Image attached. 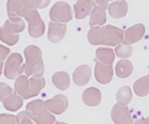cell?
I'll return each instance as SVG.
<instances>
[{
  "mask_svg": "<svg viewBox=\"0 0 149 124\" xmlns=\"http://www.w3.org/2000/svg\"><path fill=\"white\" fill-rule=\"evenodd\" d=\"M87 39L89 43L94 46L105 45V46H117L124 40V32L120 28L113 25L106 26H93L90 28Z\"/></svg>",
  "mask_w": 149,
  "mask_h": 124,
  "instance_id": "6da1fadb",
  "label": "cell"
},
{
  "mask_svg": "<svg viewBox=\"0 0 149 124\" xmlns=\"http://www.w3.org/2000/svg\"><path fill=\"white\" fill-rule=\"evenodd\" d=\"M24 54L25 57V76L41 77L45 71L41 49L35 45H29L24 49Z\"/></svg>",
  "mask_w": 149,
  "mask_h": 124,
  "instance_id": "7a4b0ae2",
  "label": "cell"
},
{
  "mask_svg": "<svg viewBox=\"0 0 149 124\" xmlns=\"http://www.w3.org/2000/svg\"><path fill=\"white\" fill-rule=\"evenodd\" d=\"M46 81L43 77H28L27 76L21 75L15 83V91L24 99H29L37 96L40 90L45 86Z\"/></svg>",
  "mask_w": 149,
  "mask_h": 124,
  "instance_id": "3957f363",
  "label": "cell"
},
{
  "mask_svg": "<svg viewBox=\"0 0 149 124\" xmlns=\"http://www.w3.org/2000/svg\"><path fill=\"white\" fill-rule=\"evenodd\" d=\"M26 111L37 124H54L56 122L54 114L46 108L45 102L40 99L30 102L26 105Z\"/></svg>",
  "mask_w": 149,
  "mask_h": 124,
  "instance_id": "277c9868",
  "label": "cell"
},
{
  "mask_svg": "<svg viewBox=\"0 0 149 124\" xmlns=\"http://www.w3.org/2000/svg\"><path fill=\"white\" fill-rule=\"evenodd\" d=\"M24 72V63L23 57L19 53H12L6 59L4 74L7 79H15Z\"/></svg>",
  "mask_w": 149,
  "mask_h": 124,
  "instance_id": "5b68a950",
  "label": "cell"
},
{
  "mask_svg": "<svg viewBox=\"0 0 149 124\" xmlns=\"http://www.w3.org/2000/svg\"><path fill=\"white\" fill-rule=\"evenodd\" d=\"M49 18L52 22L66 24L73 18L70 6L63 1L57 2L49 11Z\"/></svg>",
  "mask_w": 149,
  "mask_h": 124,
  "instance_id": "8992f818",
  "label": "cell"
},
{
  "mask_svg": "<svg viewBox=\"0 0 149 124\" xmlns=\"http://www.w3.org/2000/svg\"><path fill=\"white\" fill-rule=\"evenodd\" d=\"M111 117L115 124H134L127 105H122L118 102L112 107Z\"/></svg>",
  "mask_w": 149,
  "mask_h": 124,
  "instance_id": "52a82bcc",
  "label": "cell"
},
{
  "mask_svg": "<svg viewBox=\"0 0 149 124\" xmlns=\"http://www.w3.org/2000/svg\"><path fill=\"white\" fill-rule=\"evenodd\" d=\"M68 99L64 95H57L51 99L45 101L46 108L52 113V114L58 115L65 112L68 107Z\"/></svg>",
  "mask_w": 149,
  "mask_h": 124,
  "instance_id": "ba28073f",
  "label": "cell"
},
{
  "mask_svg": "<svg viewBox=\"0 0 149 124\" xmlns=\"http://www.w3.org/2000/svg\"><path fill=\"white\" fill-rule=\"evenodd\" d=\"M146 33V28L142 24H136L127 28L124 32V40L122 43L125 45H131L139 41Z\"/></svg>",
  "mask_w": 149,
  "mask_h": 124,
  "instance_id": "9c48e42d",
  "label": "cell"
},
{
  "mask_svg": "<svg viewBox=\"0 0 149 124\" xmlns=\"http://www.w3.org/2000/svg\"><path fill=\"white\" fill-rule=\"evenodd\" d=\"M94 77L96 81L100 84H109L113 77L112 65H105L100 61L96 62L94 68Z\"/></svg>",
  "mask_w": 149,
  "mask_h": 124,
  "instance_id": "30bf717a",
  "label": "cell"
},
{
  "mask_svg": "<svg viewBox=\"0 0 149 124\" xmlns=\"http://www.w3.org/2000/svg\"><path fill=\"white\" fill-rule=\"evenodd\" d=\"M67 31V25L61 23L49 22L48 39L52 43H58L63 40Z\"/></svg>",
  "mask_w": 149,
  "mask_h": 124,
  "instance_id": "8fae6325",
  "label": "cell"
},
{
  "mask_svg": "<svg viewBox=\"0 0 149 124\" xmlns=\"http://www.w3.org/2000/svg\"><path fill=\"white\" fill-rule=\"evenodd\" d=\"M92 76V70L88 65H81L73 73V81L76 86H83L89 82Z\"/></svg>",
  "mask_w": 149,
  "mask_h": 124,
  "instance_id": "7c38bea8",
  "label": "cell"
},
{
  "mask_svg": "<svg viewBox=\"0 0 149 124\" xmlns=\"http://www.w3.org/2000/svg\"><path fill=\"white\" fill-rule=\"evenodd\" d=\"M82 100L84 104L89 107L98 106L102 101L101 91L96 87H89L84 91Z\"/></svg>",
  "mask_w": 149,
  "mask_h": 124,
  "instance_id": "4fadbf2b",
  "label": "cell"
},
{
  "mask_svg": "<svg viewBox=\"0 0 149 124\" xmlns=\"http://www.w3.org/2000/svg\"><path fill=\"white\" fill-rule=\"evenodd\" d=\"M109 14L114 19H120L124 17L129 10V5L125 0H116L109 5Z\"/></svg>",
  "mask_w": 149,
  "mask_h": 124,
  "instance_id": "5bb4252c",
  "label": "cell"
},
{
  "mask_svg": "<svg viewBox=\"0 0 149 124\" xmlns=\"http://www.w3.org/2000/svg\"><path fill=\"white\" fill-rule=\"evenodd\" d=\"M93 8V0H77L76 5L74 6V15L78 20L86 17Z\"/></svg>",
  "mask_w": 149,
  "mask_h": 124,
  "instance_id": "9a60e30c",
  "label": "cell"
},
{
  "mask_svg": "<svg viewBox=\"0 0 149 124\" xmlns=\"http://www.w3.org/2000/svg\"><path fill=\"white\" fill-rule=\"evenodd\" d=\"M106 23V9L94 6L93 10L91 11L90 15V20H89V25L90 26H102Z\"/></svg>",
  "mask_w": 149,
  "mask_h": 124,
  "instance_id": "2e32d148",
  "label": "cell"
},
{
  "mask_svg": "<svg viewBox=\"0 0 149 124\" xmlns=\"http://www.w3.org/2000/svg\"><path fill=\"white\" fill-rule=\"evenodd\" d=\"M23 99L15 91L3 101V106L9 111H16L23 106Z\"/></svg>",
  "mask_w": 149,
  "mask_h": 124,
  "instance_id": "e0dca14e",
  "label": "cell"
},
{
  "mask_svg": "<svg viewBox=\"0 0 149 124\" xmlns=\"http://www.w3.org/2000/svg\"><path fill=\"white\" fill-rule=\"evenodd\" d=\"M52 83L58 90L65 91L70 86L69 75L65 71L56 72L52 76Z\"/></svg>",
  "mask_w": 149,
  "mask_h": 124,
  "instance_id": "ac0fdd59",
  "label": "cell"
},
{
  "mask_svg": "<svg viewBox=\"0 0 149 124\" xmlns=\"http://www.w3.org/2000/svg\"><path fill=\"white\" fill-rule=\"evenodd\" d=\"M28 32L30 36L33 38H40L43 35L45 32V24L42 21L40 15H39L36 19L29 23Z\"/></svg>",
  "mask_w": 149,
  "mask_h": 124,
  "instance_id": "d6986e66",
  "label": "cell"
},
{
  "mask_svg": "<svg viewBox=\"0 0 149 124\" xmlns=\"http://www.w3.org/2000/svg\"><path fill=\"white\" fill-rule=\"evenodd\" d=\"M19 33H16L11 29H9L6 25H3L0 27V40L3 41L4 43L13 46L16 44L19 40Z\"/></svg>",
  "mask_w": 149,
  "mask_h": 124,
  "instance_id": "ffe728a7",
  "label": "cell"
},
{
  "mask_svg": "<svg viewBox=\"0 0 149 124\" xmlns=\"http://www.w3.org/2000/svg\"><path fill=\"white\" fill-rule=\"evenodd\" d=\"M7 15L8 17H24V6L23 0H8L7 1Z\"/></svg>",
  "mask_w": 149,
  "mask_h": 124,
  "instance_id": "44dd1931",
  "label": "cell"
},
{
  "mask_svg": "<svg viewBox=\"0 0 149 124\" xmlns=\"http://www.w3.org/2000/svg\"><path fill=\"white\" fill-rule=\"evenodd\" d=\"M116 75L120 78L129 77L133 72V65L127 59H121L117 63L115 67Z\"/></svg>",
  "mask_w": 149,
  "mask_h": 124,
  "instance_id": "7402d4cb",
  "label": "cell"
},
{
  "mask_svg": "<svg viewBox=\"0 0 149 124\" xmlns=\"http://www.w3.org/2000/svg\"><path fill=\"white\" fill-rule=\"evenodd\" d=\"M135 94L139 97H145L149 94V74L137 79L133 85Z\"/></svg>",
  "mask_w": 149,
  "mask_h": 124,
  "instance_id": "603a6c76",
  "label": "cell"
},
{
  "mask_svg": "<svg viewBox=\"0 0 149 124\" xmlns=\"http://www.w3.org/2000/svg\"><path fill=\"white\" fill-rule=\"evenodd\" d=\"M95 54L98 60L105 65H112L116 55L111 48H98Z\"/></svg>",
  "mask_w": 149,
  "mask_h": 124,
  "instance_id": "cb8c5ba5",
  "label": "cell"
},
{
  "mask_svg": "<svg viewBox=\"0 0 149 124\" xmlns=\"http://www.w3.org/2000/svg\"><path fill=\"white\" fill-rule=\"evenodd\" d=\"M132 91L130 86H125L120 87L116 94V100L118 103L122 105H127L132 100Z\"/></svg>",
  "mask_w": 149,
  "mask_h": 124,
  "instance_id": "d4e9b609",
  "label": "cell"
},
{
  "mask_svg": "<svg viewBox=\"0 0 149 124\" xmlns=\"http://www.w3.org/2000/svg\"><path fill=\"white\" fill-rule=\"evenodd\" d=\"M4 24L6 25L9 29H11L13 32H15L16 33H22L25 28L24 21L22 19V17H20V16L8 18Z\"/></svg>",
  "mask_w": 149,
  "mask_h": 124,
  "instance_id": "484cf974",
  "label": "cell"
},
{
  "mask_svg": "<svg viewBox=\"0 0 149 124\" xmlns=\"http://www.w3.org/2000/svg\"><path fill=\"white\" fill-rule=\"evenodd\" d=\"M133 53V48L130 45H125L123 43H120L117 45L115 48V54L117 57L122 59H127L130 57H131Z\"/></svg>",
  "mask_w": 149,
  "mask_h": 124,
  "instance_id": "4316f807",
  "label": "cell"
},
{
  "mask_svg": "<svg viewBox=\"0 0 149 124\" xmlns=\"http://www.w3.org/2000/svg\"><path fill=\"white\" fill-rule=\"evenodd\" d=\"M0 124H19V118L17 115L3 113L0 114Z\"/></svg>",
  "mask_w": 149,
  "mask_h": 124,
  "instance_id": "83f0119b",
  "label": "cell"
},
{
  "mask_svg": "<svg viewBox=\"0 0 149 124\" xmlns=\"http://www.w3.org/2000/svg\"><path fill=\"white\" fill-rule=\"evenodd\" d=\"M13 93L12 87L3 82H0V102H3Z\"/></svg>",
  "mask_w": 149,
  "mask_h": 124,
  "instance_id": "f1b7e54d",
  "label": "cell"
},
{
  "mask_svg": "<svg viewBox=\"0 0 149 124\" xmlns=\"http://www.w3.org/2000/svg\"><path fill=\"white\" fill-rule=\"evenodd\" d=\"M17 116L19 118V124H33V122L31 121V119L26 111L19 112Z\"/></svg>",
  "mask_w": 149,
  "mask_h": 124,
  "instance_id": "f546056e",
  "label": "cell"
},
{
  "mask_svg": "<svg viewBox=\"0 0 149 124\" xmlns=\"http://www.w3.org/2000/svg\"><path fill=\"white\" fill-rule=\"evenodd\" d=\"M39 15H40L37 11V9H31L24 14V18L27 21L28 23H30V22H31V21H33L34 19H36Z\"/></svg>",
  "mask_w": 149,
  "mask_h": 124,
  "instance_id": "4dcf8cb0",
  "label": "cell"
},
{
  "mask_svg": "<svg viewBox=\"0 0 149 124\" xmlns=\"http://www.w3.org/2000/svg\"><path fill=\"white\" fill-rule=\"evenodd\" d=\"M9 54H10V49L5 47L4 45H0V59L4 61Z\"/></svg>",
  "mask_w": 149,
  "mask_h": 124,
  "instance_id": "1f68e13d",
  "label": "cell"
},
{
  "mask_svg": "<svg viewBox=\"0 0 149 124\" xmlns=\"http://www.w3.org/2000/svg\"><path fill=\"white\" fill-rule=\"evenodd\" d=\"M50 3V0H36V7L37 9L45 8Z\"/></svg>",
  "mask_w": 149,
  "mask_h": 124,
  "instance_id": "d6a6232c",
  "label": "cell"
},
{
  "mask_svg": "<svg viewBox=\"0 0 149 124\" xmlns=\"http://www.w3.org/2000/svg\"><path fill=\"white\" fill-rule=\"evenodd\" d=\"M134 124H149V117L146 119H138L135 121Z\"/></svg>",
  "mask_w": 149,
  "mask_h": 124,
  "instance_id": "836d02e7",
  "label": "cell"
},
{
  "mask_svg": "<svg viewBox=\"0 0 149 124\" xmlns=\"http://www.w3.org/2000/svg\"><path fill=\"white\" fill-rule=\"evenodd\" d=\"M3 67H4V61L0 59V76H1L3 72Z\"/></svg>",
  "mask_w": 149,
  "mask_h": 124,
  "instance_id": "e575fe53",
  "label": "cell"
},
{
  "mask_svg": "<svg viewBox=\"0 0 149 124\" xmlns=\"http://www.w3.org/2000/svg\"><path fill=\"white\" fill-rule=\"evenodd\" d=\"M54 124H68V123H66V122H62V121H56Z\"/></svg>",
  "mask_w": 149,
  "mask_h": 124,
  "instance_id": "d590c367",
  "label": "cell"
},
{
  "mask_svg": "<svg viewBox=\"0 0 149 124\" xmlns=\"http://www.w3.org/2000/svg\"><path fill=\"white\" fill-rule=\"evenodd\" d=\"M108 1H114V0H108Z\"/></svg>",
  "mask_w": 149,
  "mask_h": 124,
  "instance_id": "8d00e7d4",
  "label": "cell"
}]
</instances>
